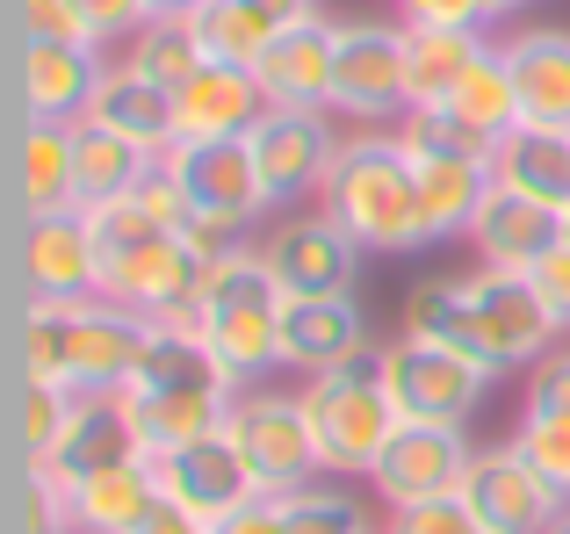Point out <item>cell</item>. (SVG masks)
Segmentation results:
<instances>
[{
  "instance_id": "obj_43",
  "label": "cell",
  "mask_w": 570,
  "mask_h": 534,
  "mask_svg": "<svg viewBox=\"0 0 570 534\" xmlns=\"http://www.w3.org/2000/svg\"><path fill=\"white\" fill-rule=\"evenodd\" d=\"M72 14H80V29H87V43H116V37H138L153 14H145V0H72Z\"/></svg>"
},
{
  "instance_id": "obj_12",
  "label": "cell",
  "mask_w": 570,
  "mask_h": 534,
  "mask_svg": "<svg viewBox=\"0 0 570 534\" xmlns=\"http://www.w3.org/2000/svg\"><path fill=\"white\" fill-rule=\"evenodd\" d=\"M462 506L476 513L484 534H549L563 521V492L505 441V448H476L470 477H462Z\"/></svg>"
},
{
  "instance_id": "obj_37",
  "label": "cell",
  "mask_w": 570,
  "mask_h": 534,
  "mask_svg": "<svg viewBox=\"0 0 570 534\" xmlns=\"http://www.w3.org/2000/svg\"><path fill=\"white\" fill-rule=\"evenodd\" d=\"M397 333L448 339V347L470 354V275H426L412 296H404V325Z\"/></svg>"
},
{
  "instance_id": "obj_50",
  "label": "cell",
  "mask_w": 570,
  "mask_h": 534,
  "mask_svg": "<svg viewBox=\"0 0 570 534\" xmlns=\"http://www.w3.org/2000/svg\"><path fill=\"white\" fill-rule=\"evenodd\" d=\"M253 8H261V14H275V22L289 29V22H311V14H318V0H253Z\"/></svg>"
},
{
  "instance_id": "obj_35",
  "label": "cell",
  "mask_w": 570,
  "mask_h": 534,
  "mask_svg": "<svg viewBox=\"0 0 570 534\" xmlns=\"http://www.w3.org/2000/svg\"><path fill=\"white\" fill-rule=\"evenodd\" d=\"M188 22H195V37H203V51L224 58V66H261L267 43L282 37V22L261 14L253 0H209V8L188 14Z\"/></svg>"
},
{
  "instance_id": "obj_44",
  "label": "cell",
  "mask_w": 570,
  "mask_h": 534,
  "mask_svg": "<svg viewBox=\"0 0 570 534\" xmlns=\"http://www.w3.org/2000/svg\"><path fill=\"white\" fill-rule=\"evenodd\" d=\"M14 22H22V43H87L72 0H14Z\"/></svg>"
},
{
  "instance_id": "obj_22",
  "label": "cell",
  "mask_w": 570,
  "mask_h": 534,
  "mask_svg": "<svg viewBox=\"0 0 570 534\" xmlns=\"http://www.w3.org/2000/svg\"><path fill=\"white\" fill-rule=\"evenodd\" d=\"M557 246H563V210H549V202L491 181L484 210H476V225H470V254L476 260L484 267H520V275H528V267L542 254H557Z\"/></svg>"
},
{
  "instance_id": "obj_54",
  "label": "cell",
  "mask_w": 570,
  "mask_h": 534,
  "mask_svg": "<svg viewBox=\"0 0 570 534\" xmlns=\"http://www.w3.org/2000/svg\"><path fill=\"white\" fill-rule=\"evenodd\" d=\"M563 246H570V217H563Z\"/></svg>"
},
{
  "instance_id": "obj_11",
  "label": "cell",
  "mask_w": 570,
  "mask_h": 534,
  "mask_svg": "<svg viewBox=\"0 0 570 534\" xmlns=\"http://www.w3.org/2000/svg\"><path fill=\"white\" fill-rule=\"evenodd\" d=\"M14 281L29 304H80L101 296V246L87 231V210L58 217H22L14 231Z\"/></svg>"
},
{
  "instance_id": "obj_36",
  "label": "cell",
  "mask_w": 570,
  "mask_h": 534,
  "mask_svg": "<svg viewBox=\"0 0 570 534\" xmlns=\"http://www.w3.org/2000/svg\"><path fill=\"white\" fill-rule=\"evenodd\" d=\"M124 66L174 95V87H188L195 72L209 66V51H203V37H195V22H145L138 37L124 43Z\"/></svg>"
},
{
  "instance_id": "obj_38",
  "label": "cell",
  "mask_w": 570,
  "mask_h": 534,
  "mask_svg": "<svg viewBox=\"0 0 570 534\" xmlns=\"http://www.w3.org/2000/svg\"><path fill=\"white\" fill-rule=\"evenodd\" d=\"M397 138H404V152H412V159H491V145L476 138V130L462 123V116L448 109V101H426V109H404Z\"/></svg>"
},
{
  "instance_id": "obj_40",
  "label": "cell",
  "mask_w": 570,
  "mask_h": 534,
  "mask_svg": "<svg viewBox=\"0 0 570 534\" xmlns=\"http://www.w3.org/2000/svg\"><path fill=\"white\" fill-rule=\"evenodd\" d=\"M513 448L528 455V463L542 469L549 484H557V492H563V506H570V412H528V405H520Z\"/></svg>"
},
{
  "instance_id": "obj_19",
  "label": "cell",
  "mask_w": 570,
  "mask_h": 534,
  "mask_svg": "<svg viewBox=\"0 0 570 534\" xmlns=\"http://www.w3.org/2000/svg\"><path fill=\"white\" fill-rule=\"evenodd\" d=\"M333 66H340V22L311 14V22L282 29L253 72H261L267 109H333Z\"/></svg>"
},
{
  "instance_id": "obj_52",
  "label": "cell",
  "mask_w": 570,
  "mask_h": 534,
  "mask_svg": "<svg viewBox=\"0 0 570 534\" xmlns=\"http://www.w3.org/2000/svg\"><path fill=\"white\" fill-rule=\"evenodd\" d=\"M520 8H534V0H499V22H513Z\"/></svg>"
},
{
  "instance_id": "obj_55",
  "label": "cell",
  "mask_w": 570,
  "mask_h": 534,
  "mask_svg": "<svg viewBox=\"0 0 570 534\" xmlns=\"http://www.w3.org/2000/svg\"><path fill=\"white\" fill-rule=\"evenodd\" d=\"M376 534H383V527H376Z\"/></svg>"
},
{
  "instance_id": "obj_47",
  "label": "cell",
  "mask_w": 570,
  "mask_h": 534,
  "mask_svg": "<svg viewBox=\"0 0 570 534\" xmlns=\"http://www.w3.org/2000/svg\"><path fill=\"white\" fill-rule=\"evenodd\" d=\"M528 275H534V289H542V304L557 310V325L570 333V246H557V254H542V260L528 267Z\"/></svg>"
},
{
  "instance_id": "obj_28",
  "label": "cell",
  "mask_w": 570,
  "mask_h": 534,
  "mask_svg": "<svg viewBox=\"0 0 570 534\" xmlns=\"http://www.w3.org/2000/svg\"><path fill=\"white\" fill-rule=\"evenodd\" d=\"M167 152H145V145L116 138V130H95V123H72V196L80 210H101L116 196H138V181L159 167Z\"/></svg>"
},
{
  "instance_id": "obj_9",
  "label": "cell",
  "mask_w": 570,
  "mask_h": 534,
  "mask_svg": "<svg viewBox=\"0 0 570 534\" xmlns=\"http://www.w3.org/2000/svg\"><path fill=\"white\" fill-rule=\"evenodd\" d=\"M404 22H340V66H333V116L362 130L404 123Z\"/></svg>"
},
{
  "instance_id": "obj_21",
  "label": "cell",
  "mask_w": 570,
  "mask_h": 534,
  "mask_svg": "<svg viewBox=\"0 0 570 534\" xmlns=\"http://www.w3.org/2000/svg\"><path fill=\"white\" fill-rule=\"evenodd\" d=\"M101 72V43H22V116L29 123H87Z\"/></svg>"
},
{
  "instance_id": "obj_7",
  "label": "cell",
  "mask_w": 570,
  "mask_h": 534,
  "mask_svg": "<svg viewBox=\"0 0 570 534\" xmlns=\"http://www.w3.org/2000/svg\"><path fill=\"white\" fill-rule=\"evenodd\" d=\"M557 310L542 304L534 275L520 267H476L470 275V354L499 376V368H534L549 347H563Z\"/></svg>"
},
{
  "instance_id": "obj_6",
  "label": "cell",
  "mask_w": 570,
  "mask_h": 534,
  "mask_svg": "<svg viewBox=\"0 0 570 534\" xmlns=\"http://www.w3.org/2000/svg\"><path fill=\"white\" fill-rule=\"evenodd\" d=\"M376 368L404 419H426V426H470L491 390V368L476 354L448 347V339H419V333H390L376 347Z\"/></svg>"
},
{
  "instance_id": "obj_18",
  "label": "cell",
  "mask_w": 570,
  "mask_h": 534,
  "mask_svg": "<svg viewBox=\"0 0 570 534\" xmlns=\"http://www.w3.org/2000/svg\"><path fill=\"white\" fill-rule=\"evenodd\" d=\"M261 116H267V95H261V72H253V66H224V58H209L188 87H174V145L246 138Z\"/></svg>"
},
{
  "instance_id": "obj_10",
  "label": "cell",
  "mask_w": 570,
  "mask_h": 534,
  "mask_svg": "<svg viewBox=\"0 0 570 534\" xmlns=\"http://www.w3.org/2000/svg\"><path fill=\"white\" fill-rule=\"evenodd\" d=\"M209 267L188 246V231H159V239L130 246V254H109L101 260V296L124 310H138V318H195V296H203Z\"/></svg>"
},
{
  "instance_id": "obj_33",
  "label": "cell",
  "mask_w": 570,
  "mask_h": 534,
  "mask_svg": "<svg viewBox=\"0 0 570 534\" xmlns=\"http://www.w3.org/2000/svg\"><path fill=\"white\" fill-rule=\"evenodd\" d=\"M448 109H455L484 145H499L505 130H520V95H513V72H505V51H499V43H484V51H476V66L455 80Z\"/></svg>"
},
{
  "instance_id": "obj_16",
  "label": "cell",
  "mask_w": 570,
  "mask_h": 534,
  "mask_svg": "<svg viewBox=\"0 0 570 534\" xmlns=\"http://www.w3.org/2000/svg\"><path fill=\"white\" fill-rule=\"evenodd\" d=\"M376 347L383 339L368 333L354 296H289V310H282V368H296V376L376 362Z\"/></svg>"
},
{
  "instance_id": "obj_46",
  "label": "cell",
  "mask_w": 570,
  "mask_h": 534,
  "mask_svg": "<svg viewBox=\"0 0 570 534\" xmlns=\"http://www.w3.org/2000/svg\"><path fill=\"white\" fill-rule=\"evenodd\" d=\"M528 412H570V339L528 368Z\"/></svg>"
},
{
  "instance_id": "obj_2",
  "label": "cell",
  "mask_w": 570,
  "mask_h": 534,
  "mask_svg": "<svg viewBox=\"0 0 570 534\" xmlns=\"http://www.w3.org/2000/svg\"><path fill=\"white\" fill-rule=\"evenodd\" d=\"M318 210L362 254H419V246H433L426 202H419V167H412L397 130H362V138L340 145Z\"/></svg>"
},
{
  "instance_id": "obj_13",
  "label": "cell",
  "mask_w": 570,
  "mask_h": 534,
  "mask_svg": "<svg viewBox=\"0 0 570 534\" xmlns=\"http://www.w3.org/2000/svg\"><path fill=\"white\" fill-rule=\"evenodd\" d=\"M470 463H476V448L462 441V426L404 419L368 484H376V498L397 513V506H419V498H455L462 477H470Z\"/></svg>"
},
{
  "instance_id": "obj_42",
  "label": "cell",
  "mask_w": 570,
  "mask_h": 534,
  "mask_svg": "<svg viewBox=\"0 0 570 534\" xmlns=\"http://www.w3.org/2000/svg\"><path fill=\"white\" fill-rule=\"evenodd\" d=\"M383 534H484V527H476V513L462 506V492H455V498H419V506H397L383 521Z\"/></svg>"
},
{
  "instance_id": "obj_15",
  "label": "cell",
  "mask_w": 570,
  "mask_h": 534,
  "mask_svg": "<svg viewBox=\"0 0 570 534\" xmlns=\"http://www.w3.org/2000/svg\"><path fill=\"white\" fill-rule=\"evenodd\" d=\"M153 469H159V492L181 513H195V521H209V527L232 521L253 498H267L261 484H253V469H246V455H238L232 434H209V441H195V448L153 455Z\"/></svg>"
},
{
  "instance_id": "obj_4",
  "label": "cell",
  "mask_w": 570,
  "mask_h": 534,
  "mask_svg": "<svg viewBox=\"0 0 570 534\" xmlns=\"http://www.w3.org/2000/svg\"><path fill=\"white\" fill-rule=\"evenodd\" d=\"M304 412H311V434H318V463L325 477H376L383 448L397 441L404 412L390 397L383 368L376 362H354V368H325V376H304Z\"/></svg>"
},
{
  "instance_id": "obj_30",
  "label": "cell",
  "mask_w": 570,
  "mask_h": 534,
  "mask_svg": "<svg viewBox=\"0 0 570 534\" xmlns=\"http://www.w3.org/2000/svg\"><path fill=\"white\" fill-rule=\"evenodd\" d=\"M138 383H159V390H238L232 368L217 362V347L203 339L195 318H159L153 339H145Z\"/></svg>"
},
{
  "instance_id": "obj_26",
  "label": "cell",
  "mask_w": 570,
  "mask_h": 534,
  "mask_svg": "<svg viewBox=\"0 0 570 534\" xmlns=\"http://www.w3.org/2000/svg\"><path fill=\"white\" fill-rule=\"evenodd\" d=\"M87 123L116 130V138H130V145H145V152H174V95H167V87H153V80H138L124 58L101 72L95 101H87Z\"/></svg>"
},
{
  "instance_id": "obj_45",
  "label": "cell",
  "mask_w": 570,
  "mask_h": 534,
  "mask_svg": "<svg viewBox=\"0 0 570 534\" xmlns=\"http://www.w3.org/2000/svg\"><path fill=\"white\" fill-rule=\"evenodd\" d=\"M404 22H426V29H476L484 37L499 22V0H397Z\"/></svg>"
},
{
  "instance_id": "obj_53",
  "label": "cell",
  "mask_w": 570,
  "mask_h": 534,
  "mask_svg": "<svg viewBox=\"0 0 570 534\" xmlns=\"http://www.w3.org/2000/svg\"><path fill=\"white\" fill-rule=\"evenodd\" d=\"M549 534H570V506H563V521H557V527H549Z\"/></svg>"
},
{
  "instance_id": "obj_34",
  "label": "cell",
  "mask_w": 570,
  "mask_h": 534,
  "mask_svg": "<svg viewBox=\"0 0 570 534\" xmlns=\"http://www.w3.org/2000/svg\"><path fill=\"white\" fill-rule=\"evenodd\" d=\"M72 426V390L66 383H43V376H14V455L22 469H43L58 455Z\"/></svg>"
},
{
  "instance_id": "obj_8",
  "label": "cell",
  "mask_w": 570,
  "mask_h": 534,
  "mask_svg": "<svg viewBox=\"0 0 570 534\" xmlns=\"http://www.w3.org/2000/svg\"><path fill=\"white\" fill-rule=\"evenodd\" d=\"M340 145L347 138H340L333 109H267L261 123L246 130V152H253V174H261L267 210L289 217L296 202H318Z\"/></svg>"
},
{
  "instance_id": "obj_24",
  "label": "cell",
  "mask_w": 570,
  "mask_h": 534,
  "mask_svg": "<svg viewBox=\"0 0 570 534\" xmlns=\"http://www.w3.org/2000/svg\"><path fill=\"white\" fill-rule=\"evenodd\" d=\"M232 397L238 390H159V383H130L124 405H130V419H138L145 455H174V448H195V441L224 434Z\"/></svg>"
},
{
  "instance_id": "obj_48",
  "label": "cell",
  "mask_w": 570,
  "mask_h": 534,
  "mask_svg": "<svg viewBox=\"0 0 570 534\" xmlns=\"http://www.w3.org/2000/svg\"><path fill=\"white\" fill-rule=\"evenodd\" d=\"M209 534H289L282 527V498H253V506H238L232 521H217Z\"/></svg>"
},
{
  "instance_id": "obj_3",
  "label": "cell",
  "mask_w": 570,
  "mask_h": 534,
  "mask_svg": "<svg viewBox=\"0 0 570 534\" xmlns=\"http://www.w3.org/2000/svg\"><path fill=\"white\" fill-rule=\"evenodd\" d=\"M282 310H289V289L282 275L261 260V246H238L209 267L203 296H195V325L217 347V362L232 368V383H267L282 368Z\"/></svg>"
},
{
  "instance_id": "obj_32",
  "label": "cell",
  "mask_w": 570,
  "mask_h": 534,
  "mask_svg": "<svg viewBox=\"0 0 570 534\" xmlns=\"http://www.w3.org/2000/svg\"><path fill=\"white\" fill-rule=\"evenodd\" d=\"M484 43H491V37H476V29H426V22H404V87H412V109L455 95V80L476 66V51H484Z\"/></svg>"
},
{
  "instance_id": "obj_31",
  "label": "cell",
  "mask_w": 570,
  "mask_h": 534,
  "mask_svg": "<svg viewBox=\"0 0 570 534\" xmlns=\"http://www.w3.org/2000/svg\"><path fill=\"white\" fill-rule=\"evenodd\" d=\"M419 167V202H426V231L441 239H470L476 210L491 196V159H412Z\"/></svg>"
},
{
  "instance_id": "obj_27",
  "label": "cell",
  "mask_w": 570,
  "mask_h": 534,
  "mask_svg": "<svg viewBox=\"0 0 570 534\" xmlns=\"http://www.w3.org/2000/svg\"><path fill=\"white\" fill-rule=\"evenodd\" d=\"M80 210L72 196V123H22L14 145V217Z\"/></svg>"
},
{
  "instance_id": "obj_14",
  "label": "cell",
  "mask_w": 570,
  "mask_h": 534,
  "mask_svg": "<svg viewBox=\"0 0 570 534\" xmlns=\"http://www.w3.org/2000/svg\"><path fill=\"white\" fill-rule=\"evenodd\" d=\"M261 260L282 275L289 296H354V260H362V246L325 210H296V217H275V225H267Z\"/></svg>"
},
{
  "instance_id": "obj_29",
  "label": "cell",
  "mask_w": 570,
  "mask_h": 534,
  "mask_svg": "<svg viewBox=\"0 0 570 534\" xmlns=\"http://www.w3.org/2000/svg\"><path fill=\"white\" fill-rule=\"evenodd\" d=\"M72 492V527L80 534H138L145 521L159 513V469L153 455L130 469H109V477H87V484H66Z\"/></svg>"
},
{
  "instance_id": "obj_20",
  "label": "cell",
  "mask_w": 570,
  "mask_h": 534,
  "mask_svg": "<svg viewBox=\"0 0 570 534\" xmlns=\"http://www.w3.org/2000/svg\"><path fill=\"white\" fill-rule=\"evenodd\" d=\"M130 463H145V441H138V419H130L124 390L72 397V426L43 469H58L66 484H87V477H109V469H130Z\"/></svg>"
},
{
  "instance_id": "obj_1",
  "label": "cell",
  "mask_w": 570,
  "mask_h": 534,
  "mask_svg": "<svg viewBox=\"0 0 570 534\" xmlns=\"http://www.w3.org/2000/svg\"><path fill=\"white\" fill-rule=\"evenodd\" d=\"M153 318L109 304V296H80V304H29L22 296V325H14V376H43L66 383L72 397L95 390H130L145 362Z\"/></svg>"
},
{
  "instance_id": "obj_25",
  "label": "cell",
  "mask_w": 570,
  "mask_h": 534,
  "mask_svg": "<svg viewBox=\"0 0 570 534\" xmlns=\"http://www.w3.org/2000/svg\"><path fill=\"white\" fill-rule=\"evenodd\" d=\"M491 181L499 188H520V196L549 202V210L570 217V130H549V123H520L491 145Z\"/></svg>"
},
{
  "instance_id": "obj_23",
  "label": "cell",
  "mask_w": 570,
  "mask_h": 534,
  "mask_svg": "<svg viewBox=\"0 0 570 534\" xmlns=\"http://www.w3.org/2000/svg\"><path fill=\"white\" fill-rule=\"evenodd\" d=\"M499 51L520 95V123L570 130V29H520L499 37Z\"/></svg>"
},
{
  "instance_id": "obj_5",
  "label": "cell",
  "mask_w": 570,
  "mask_h": 534,
  "mask_svg": "<svg viewBox=\"0 0 570 534\" xmlns=\"http://www.w3.org/2000/svg\"><path fill=\"white\" fill-rule=\"evenodd\" d=\"M224 434L238 441V455H246L253 484H261L267 498H289V492H304V484L325 477L318 434H311V412H304V390H282V383H246V390L232 397Z\"/></svg>"
},
{
  "instance_id": "obj_49",
  "label": "cell",
  "mask_w": 570,
  "mask_h": 534,
  "mask_svg": "<svg viewBox=\"0 0 570 534\" xmlns=\"http://www.w3.org/2000/svg\"><path fill=\"white\" fill-rule=\"evenodd\" d=\"M138 534H209V521H195V513H181L174 498H159V513H153Z\"/></svg>"
},
{
  "instance_id": "obj_39",
  "label": "cell",
  "mask_w": 570,
  "mask_h": 534,
  "mask_svg": "<svg viewBox=\"0 0 570 534\" xmlns=\"http://www.w3.org/2000/svg\"><path fill=\"white\" fill-rule=\"evenodd\" d=\"M282 527L289 534H376L362 513V498H347L340 484H304L282 498Z\"/></svg>"
},
{
  "instance_id": "obj_51",
  "label": "cell",
  "mask_w": 570,
  "mask_h": 534,
  "mask_svg": "<svg viewBox=\"0 0 570 534\" xmlns=\"http://www.w3.org/2000/svg\"><path fill=\"white\" fill-rule=\"evenodd\" d=\"M195 8H209V0H145V14H153V22H188Z\"/></svg>"
},
{
  "instance_id": "obj_17",
  "label": "cell",
  "mask_w": 570,
  "mask_h": 534,
  "mask_svg": "<svg viewBox=\"0 0 570 534\" xmlns=\"http://www.w3.org/2000/svg\"><path fill=\"white\" fill-rule=\"evenodd\" d=\"M167 167H174V181H181V196H188V217H224V225H238V231L261 225L267 196H261V174H253L246 138H224V145H174Z\"/></svg>"
},
{
  "instance_id": "obj_41",
  "label": "cell",
  "mask_w": 570,
  "mask_h": 534,
  "mask_svg": "<svg viewBox=\"0 0 570 534\" xmlns=\"http://www.w3.org/2000/svg\"><path fill=\"white\" fill-rule=\"evenodd\" d=\"M14 534H80L72 527V492L58 469H22V484H14Z\"/></svg>"
}]
</instances>
